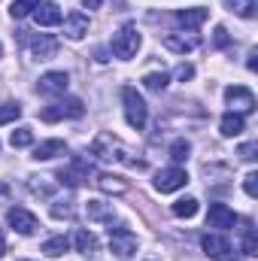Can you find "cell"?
Returning a JSON list of instances; mask_svg holds the SVG:
<instances>
[{
  "label": "cell",
  "instance_id": "obj_1",
  "mask_svg": "<svg viewBox=\"0 0 258 261\" xmlns=\"http://www.w3.org/2000/svg\"><path fill=\"white\" fill-rule=\"evenodd\" d=\"M91 155L100 158V161H119V164H131V167H143V161L131 158L134 152L113 134H97L94 143H91Z\"/></svg>",
  "mask_w": 258,
  "mask_h": 261
},
{
  "label": "cell",
  "instance_id": "obj_2",
  "mask_svg": "<svg viewBox=\"0 0 258 261\" xmlns=\"http://www.w3.org/2000/svg\"><path fill=\"white\" fill-rule=\"evenodd\" d=\"M122 103H125V119H128L131 128H137V130L146 128L149 107H146V100L140 97V91L131 88V85H125V88H122Z\"/></svg>",
  "mask_w": 258,
  "mask_h": 261
},
{
  "label": "cell",
  "instance_id": "obj_3",
  "mask_svg": "<svg viewBox=\"0 0 258 261\" xmlns=\"http://www.w3.org/2000/svg\"><path fill=\"white\" fill-rule=\"evenodd\" d=\"M85 116V107L79 97H64V100H55L49 107H43L40 119L43 122H64V119H82Z\"/></svg>",
  "mask_w": 258,
  "mask_h": 261
},
{
  "label": "cell",
  "instance_id": "obj_4",
  "mask_svg": "<svg viewBox=\"0 0 258 261\" xmlns=\"http://www.w3.org/2000/svg\"><path fill=\"white\" fill-rule=\"evenodd\" d=\"M88 176H94V167H91V161H85V158H73L67 167L58 170V182L67 186V189H79V186H85Z\"/></svg>",
  "mask_w": 258,
  "mask_h": 261
},
{
  "label": "cell",
  "instance_id": "obj_5",
  "mask_svg": "<svg viewBox=\"0 0 258 261\" xmlns=\"http://www.w3.org/2000/svg\"><path fill=\"white\" fill-rule=\"evenodd\" d=\"M140 43H143L140 31H137L134 24H125V28L113 37V55L122 58V61H131V58L140 52Z\"/></svg>",
  "mask_w": 258,
  "mask_h": 261
},
{
  "label": "cell",
  "instance_id": "obj_6",
  "mask_svg": "<svg viewBox=\"0 0 258 261\" xmlns=\"http://www.w3.org/2000/svg\"><path fill=\"white\" fill-rule=\"evenodd\" d=\"M186 182H189V173H186L179 164L164 167V170H158V173H155V192H161V195L179 192V189H186Z\"/></svg>",
  "mask_w": 258,
  "mask_h": 261
},
{
  "label": "cell",
  "instance_id": "obj_7",
  "mask_svg": "<svg viewBox=\"0 0 258 261\" xmlns=\"http://www.w3.org/2000/svg\"><path fill=\"white\" fill-rule=\"evenodd\" d=\"M225 103L231 107V113L246 116V113L255 110V94L249 88H243V85H231V88H225Z\"/></svg>",
  "mask_w": 258,
  "mask_h": 261
},
{
  "label": "cell",
  "instance_id": "obj_8",
  "mask_svg": "<svg viewBox=\"0 0 258 261\" xmlns=\"http://www.w3.org/2000/svg\"><path fill=\"white\" fill-rule=\"evenodd\" d=\"M110 249L119 258H131L137 252V234L128 228H110Z\"/></svg>",
  "mask_w": 258,
  "mask_h": 261
},
{
  "label": "cell",
  "instance_id": "obj_9",
  "mask_svg": "<svg viewBox=\"0 0 258 261\" xmlns=\"http://www.w3.org/2000/svg\"><path fill=\"white\" fill-rule=\"evenodd\" d=\"M200 249L207 252V258L213 261H231V243L222 234H203L200 237Z\"/></svg>",
  "mask_w": 258,
  "mask_h": 261
},
{
  "label": "cell",
  "instance_id": "obj_10",
  "mask_svg": "<svg viewBox=\"0 0 258 261\" xmlns=\"http://www.w3.org/2000/svg\"><path fill=\"white\" fill-rule=\"evenodd\" d=\"M237 225V216L228 203H210V213H207V228H216V231H228Z\"/></svg>",
  "mask_w": 258,
  "mask_h": 261
},
{
  "label": "cell",
  "instance_id": "obj_11",
  "mask_svg": "<svg viewBox=\"0 0 258 261\" xmlns=\"http://www.w3.org/2000/svg\"><path fill=\"white\" fill-rule=\"evenodd\" d=\"M28 46H31V55H34L37 61H49V58H55V52H58V40L49 37V34H31V37H28Z\"/></svg>",
  "mask_w": 258,
  "mask_h": 261
},
{
  "label": "cell",
  "instance_id": "obj_12",
  "mask_svg": "<svg viewBox=\"0 0 258 261\" xmlns=\"http://www.w3.org/2000/svg\"><path fill=\"white\" fill-rule=\"evenodd\" d=\"M6 222H9V228H12V231H18V234H24V237H28V234H34V231H37V225H40V222H37V216H34L31 210H21V206H12V210L6 213Z\"/></svg>",
  "mask_w": 258,
  "mask_h": 261
},
{
  "label": "cell",
  "instance_id": "obj_13",
  "mask_svg": "<svg viewBox=\"0 0 258 261\" xmlns=\"http://www.w3.org/2000/svg\"><path fill=\"white\" fill-rule=\"evenodd\" d=\"M67 85H70V76H67L64 70H49V73L40 76L37 91H40V94H64Z\"/></svg>",
  "mask_w": 258,
  "mask_h": 261
},
{
  "label": "cell",
  "instance_id": "obj_14",
  "mask_svg": "<svg viewBox=\"0 0 258 261\" xmlns=\"http://www.w3.org/2000/svg\"><path fill=\"white\" fill-rule=\"evenodd\" d=\"M164 46L170 52H176V55H189V52H194L200 46V40H197V34H167Z\"/></svg>",
  "mask_w": 258,
  "mask_h": 261
},
{
  "label": "cell",
  "instance_id": "obj_15",
  "mask_svg": "<svg viewBox=\"0 0 258 261\" xmlns=\"http://www.w3.org/2000/svg\"><path fill=\"white\" fill-rule=\"evenodd\" d=\"M61 9H58V3H52V0H46V3H40L37 9H34V21L40 24V28H55V24H61Z\"/></svg>",
  "mask_w": 258,
  "mask_h": 261
},
{
  "label": "cell",
  "instance_id": "obj_16",
  "mask_svg": "<svg viewBox=\"0 0 258 261\" xmlns=\"http://www.w3.org/2000/svg\"><path fill=\"white\" fill-rule=\"evenodd\" d=\"M64 21V37L67 40H82L85 34H88V15L85 12H70L67 18H61Z\"/></svg>",
  "mask_w": 258,
  "mask_h": 261
},
{
  "label": "cell",
  "instance_id": "obj_17",
  "mask_svg": "<svg viewBox=\"0 0 258 261\" xmlns=\"http://www.w3.org/2000/svg\"><path fill=\"white\" fill-rule=\"evenodd\" d=\"M203 21H207V9H203V6H192V9H179V12H176V24L186 28V31L200 28Z\"/></svg>",
  "mask_w": 258,
  "mask_h": 261
},
{
  "label": "cell",
  "instance_id": "obj_18",
  "mask_svg": "<svg viewBox=\"0 0 258 261\" xmlns=\"http://www.w3.org/2000/svg\"><path fill=\"white\" fill-rule=\"evenodd\" d=\"M64 152H67L64 140H43V143L34 149V158H37V161H52V158H58V155H64Z\"/></svg>",
  "mask_w": 258,
  "mask_h": 261
},
{
  "label": "cell",
  "instance_id": "obj_19",
  "mask_svg": "<svg viewBox=\"0 0 258 261\" xmlns=\"http://www.w3.org/2000/svg\"><path fill=\"white\" fill-rule=\"evenodd\" d=\"M94 182H97V189L107 192V195H125V192H128V182L119 179V176H113V173H97Z\"/></svg>",
  "mask_w": 258,
  "mask_h": 261
},
{
  "label": "cell",
  "instance_id": "obj_20",
  "mask_svg": "<svg viewBox=\"0 0 258 261\" xmlns=\"http://www.w3.org/2000/svg\"><path fill=\"white\" fill-rule=\"evenodd\" d=\"M219 130H222L225 137H237V134L246 130V119H243L240 113H225L222 122H219Z\"/></svg>",
  "mask_w": 258,
  "mask_h": 261
},
{
  "label": "cell",
  "instance_id": "obj_21",
  "mask_svg": "<svg viewBox=\"0 0 258 261\" xmlns=\"http://www.w3.org/2000/svg\"><path fill=\"white\" fill-rule=\"evenodd\" d=\"M73 243H76V252H79V255H88V258H91V255H97V237H94L91 231H85V228H82V231H76Z\"/></svg>",
  "mask_w": 258,
  "mask_h": 261
},
{
  "label": "cell",
  "instance_id": "obj_22",
  "mask_svg": "<svg viewBox=\"0 0 258 261\" xmlns=\"http://www.w3.org/2000/svg\"><path fill=\"white\" fill-rule=\"evenodd\" d=\"M67 249H70V240H67L64 234H55V237H49V240L43 243V252H46L49 258H58V255H64Z\"/></svg>",
  "mask_w": 258,
  "mask_h": 261
},
{
  "label": "cell",
  "instance_id": "obj_23",
  "mask_svg": "<svg viewBox=\"0 0 258 261\" xmlns=\"http://www.w3.org/2000/svg\"><path fill=\"white\" fill-rule=\"evenodd\" d=\"M197 206H200L197 197H179L170 210H173V216H179V219H192L194 213H197Z\"/></svg>",
  "mask_w": 258,
  "mask_h": 261
},
{
  "label": "cell",
  "instance_id": "obj_24",
  "mask_svg": "<svg viewBox=\"0 0 258 261\" xmlns=\"http://www.w3.org/2000/svg\"><path fill=\"white\" fill-rule=\"evenodd\" d=\"M37 6H40V0H12L9 3V15L12 18H28V15H34Z\"/></svg>",
  "mask_w": 258,
  "mask_h": 261
},
{
  "label": "cell",
  "instance_id": "obj_25",
  "mask_svg": "<svg viewBox=\"0 0 258 261\" xmlns=\"http://www.w3.org/2000/svg\"><path fill=\"white\" fill-rule=\"evenodd\" d=\"M228 6H231V12H237L240 18H255V9H258L255 0H228Z\"/></svg>",
  "mask_w": 258,
  "mask_h": 261
},
{
  "label": "cell",
  "instance_id": "obj_26",
  "mask_svg": "<svg viewBox=\"0 0 258 261\" xmlns=\"http://www.w3.org/2000/svg\"><path fill=\"white\" fill-rule=\"evenodd\" d=\"M9 143H12V149H24V146L34 143V130L31 128H15L9 134Z\"/></svg>",
  "mask_w": 258,
  "mask_h": 261
},
{
  "label": "cell",
  "instance_id": "obj_27",
  "mask_svg": "<svg viewBox=\"0 0 258 261\" xmlns=\"http://www.w3.org/2000/svg\"><path fill=\"white\" fill-rule=\"evenodd\" d=\"M167 82H170L167 73H146V76H143V85H146L149 91H164Z\"/></svg>",
  "mask_w": 258,
  "mask_h": 261
},
{
  "label": "cell",
  "instance_id": "obj_28",
  "mask_svg": "<svg viewBox=\"0 0 258 261\" xmlns=\"http://www.w3.org/2000/svg\"><path fill=\"white\" fill-rule=\"evenodd\" d=\"M85 213H88V219H110L113 222V210L107 203H100V200H88L85 203Z\"/></svg>",
  "mask_w": 258,
  "mask_h": 261
},
{
  "label": "cell",
  "instance_id": "obj_29",
  "mask_svg": "<svg viewBox=\"0 0 258 261\" xmlns=\"http://www.w3.org/2000/svg\"><path fill=\"white\" fill-rule=\"evenodd\" d=\"M189 152H192V143H189V140H176V143L170 146V158H173V164L189 161Z\"/></svg>",
  "mask_w": 258,
  "mask_h": 261
},
{
  "label": "cell",
  "instance_id": "obj_30",
  "mask_svg": "<svg viewBox=\"0 0 258 261\" xmlns=\"http://www.w3.org/2000/svg\"><path fill=\"white\" fill-rule=\"evenodd\" d=\"M21 116V103H15V100H9V103H0V125H9V122H15Z\"/></svg>",
  "mask_w": 258,
  "mask_h": 261
},
{
  "label": "cell",
  "instance_id": "obj_31",
  "mask_svg": "<svg viewBox=\"0 0 258 261\" xmlns=\"http://www.w3.org/2000/svg\"><path fill=\"white\" fill-rule=\"evenodd\" d=\"M243 255H249V258L258 255V240H255V231L252 228H246V234H243Z\"/></svg>",
  "mask_w": 258,
  "mask_h": 261
},
{
  "label": "cell",
  "instance_id": "obj_32",
  "mask_svg": "<svg viewBox=\"0 0 258 261\" xmlns=\"http://www.w3.org/2000/svg\"><path fill=\"white\" fill-rule=\"evenodd\" d=\"M52 216L55 219H73V200H55L52 203Z\"/></svg>",
  "mask_w": 258,
  "mask_h": 261
},
{
  "label": "cell",
  "instance_id": "obj_33",
  "mask_svg": "<svg viewBox=\"0 0 258 261\" xmlns=\"http://www.w3.org/2000/svg\"><path fill=\"white\" fill-rule=\"evenodd\" d=\"M228 43H231V37H228V31L219 24V28H216V34H213V46H216V49H225Z\"/></svg>",
  "mask_w": 258,
  "mask_h": 261
},
{
  "label": "cell",
  "instance_id": "obj_34",
  "mask_svg": "<svg viewBox=\"0 0 258 261\" xmlns=\"http://www.w3.org/2000/svg\"><path fill=\"white\" fill-rule=\"evenodd\" d=\"M243 192L249 197L258 195V173H246V179H243Z\"/></svg>",
  "mask_w": 258,
  "mask_h": 261
},
{
  "label": "cell",
  "instance_id": "obj_35",
  "mask_svg": "<svg viewBox=\"0 0 258 261\" xmlns=\"http://www.w3.org/2000/svg\"><path fill=\"white\" fill-rule=\"evenodd\" d=\"M255 152H258V143H243L240 146V158L243 161H255Z\"/></svg>",
  "mask_w": 258,
  "mask_h": 261
},
{
  "label": "cell",
  "instance_id": "obj_36",
  "mask_svg": "<svg viewBox=\"0 0 258 261\" xmlns=\"http://www.w3.org/2000/svg\"><path fill=\"white\" fill-rule=\"evenodd\" d=\"M194 76V67L192 64H179L176 67V79H183V82H186V79H192Z\"/></svg>",
  "mask_w": 258,
  "mask_h": 261
},
{
  "label": "cell",
  "instance_id": "obj_37",
  "mask_svg": "<svg viewBox=\"0 0 258 261\" xmlns=\"http://www.w3.org/2000/svg\"><path fill=\"white\" fill-rule=\"evenodd\" d=\"M82 6H85V9H100L104 0H82Z\"/></svg>",
  "mask_w": 258,
  "mask_h": 261
},
{
  "label": "cell",
  "instance_id": "obj_38",
  "mask_svg": "<svg viewBox=\"0 0 258 261\" xmlns=\"http://www.w3.org/2000/svg\"><path fill=\"white\" fill-rule=\"evenodd\" d=\"M255 58H258V52L252 49V52H249V61H246V67H249V70H255V67H258V61H255Z\"/></svg>",
  "mask_w": 258,
  "mask_h": 261
},
{
  "label": "cell",
  "instance_id": "obj_39",
  "mask_svg": "<svg viewBox=\"0 0 258 261\" xmlns=\"http://www.w3.org/2000/svg\"><path fill=\"white\" fill-rule=\"evenodd\" d=\"M6 255V237H3V231H0V258Z\"/></svg>",
  "mask_w": 258,
  "mask_h": 261
},
{
  "label": "cell",
  "instance_id": "obj_40",
  "mask_svg": "<svg viewBox=\"0 0 258 261\" xmlns=\"http://www.w3.org/2000/svg\"><path fill=\"white\" fill-rule=\"evenodd\" d=\"M0 58H3V46H0Z\"/></svg>",
  "mask_w": 258,
  "mask_h": 261
}]
</instances>
